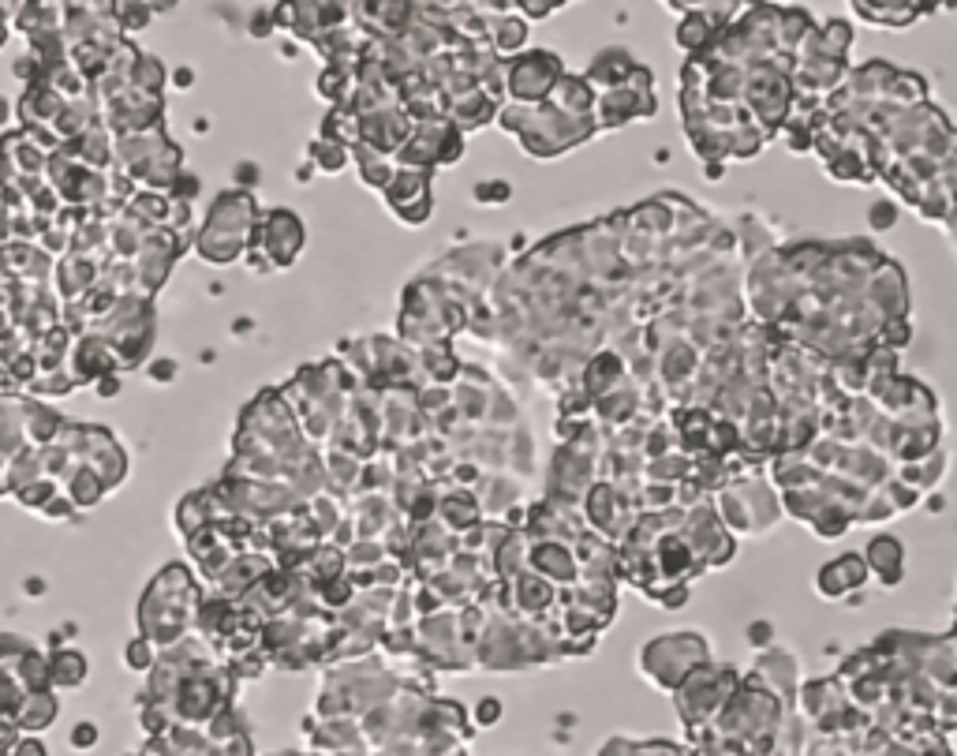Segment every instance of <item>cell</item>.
Returning <instances> with one entry per match:
<instances>
[{
  "mask_svg": "<svg viewBox=\"0 0 957 756\" xmlns=\"http://www.w3.org/2000/svg\"><path fill=\"white\" fill-rule=\"evenodd\" d=\"M83 678H87V659H83L79 652H67L64 648V652L53 655V667H49V682L72 689V685H79Z\"/></svg>",
  "mask_w": 957,
  "mask_h": 756,
  "instance_id": "obj_1",
  "label": "cell"
},
{
  "mask_svg": "<svg viewBox=\"0 0 957 756\" xmlns=\"http://www.w3.org/2000/svg\"><path fill=\"white\" fill-rule=\"evenodd\" d=\"M116 15H121V27H128V30H142L147 27L150 20H154V12H150V4H121V8H113Z\"/></svg>",
  "mask_w": 957,
  "mask_h": 756,
  "instance_id": "obj_2",
  "label": "cell"
},
{
  "mask_svg": "<svg viewBox=\"0 0 957 756\" xmlns=\"http://www.w3.org/2000/svg\"><path fill=\"white\" fill-rule=\"evenodd\" d=\"M128 663L135 670H150V667H154V644L142 641V637H139V641H131L128 644Z\"/></svg>",
  "mask_w": 957,
  "mask_h": 756,
  "instance_id": "obj_3",
  "label": "cell"
},
{
  "mask_svg": "<svg viewBox=\"0 0 957 756\" xmlns=\"http://www.w3.org/2000/svg\"><path fill=\"white\" fill-rule=\"evenodd\" d=\"M72 745L79 753L95 749V745H98V727H95V722H79V727L72 730Z\"/></svg>",
  "mask_w": 957,
  "mask_h": 756,
  "instance_id": "obj_4",
  "label": "cell"
},
{
  "mask_svg": "<svg viewBox=\"0 0 957 756\" xmlns=\"http://www.w3.org/2000/svg\"><path fill=\"white\" fill-rule=\"evenodd\" d=\"M176 371H180L176 360H154V364H150V378H154V382H173Z\"/></svg>",
  "mask_w": 957,
  "mask_h": 756,
  "instance_id": "obj_5",
  "label": "cell"
},
{
  "mask_svg": "<svg viewBox=\"0 0 957 756\" xmlns=\"http://www.w3.org/2000/svg\"><path fill=\"white\" fill-rule=\"evenodd\" d=\"M269 30H274V20H269L266 12H255V15H251V23H248V35H251V38H269Z\"/></svg>",
  "mask_w": 957,
  "mask_h": 756,
  "instance_id": "obj_6",
  "label": "cell"
},
{
  "mask_svg": "<svg viewBox=\"0 0 957 756\" xmlns=\"http://www.w3.org/2000/svg\"><path fill=\"white\" fill-rule=\"evenodd\" d=\"M236 184H243V188H255V184H259V165L255 162L236 165Z\"/></svg>",
  "mask_w": 957,
  "mask_h": 756,
  "instance_id": "obj_7",
  "label": "cell"
},
{
  "mask_svg": "<svg viewBox=\"0 0 957 756\" xmlns=\"http://www.w3.org/2000/svg\"><path fill=\"white\" fill-rule=\"evenodd\" d=\"M98 393H101V398H116V393H121V378H116V375H105V378H101V382H98Z\"/></svg>",
  "mask_w": 957,
  "mask_h": 756,
  "instance_id": "obj_8",
  "label": "cell"
},
{
  "mask_svg": "<svg viewBox=\"0 0 957 756\" xmlns=\"http://www.w3.org/2000/svg\"><path fill=\"white\" fill-rule=\"evenodd\" d=\"M173 87L191 90V87H194V72H191V68H176V72H173Z\"/></svg>",
  "mask_w": 957,
  "mask_h": 756,
  "instance_id": "obj_9",
  "label": "cell"
},
{
  "mask_svg": "<svg viewBox=\"0 0 957 756\" xmlns=\"http://www.w3.org/2000/svg\"><path fill=\"white\" fill-rule=\"evenodd\" d=\"M27 592H30V595H41V592H46V588H41V581H27Z\"/></svg>",
  "mask_w": 957,
  "mask_h": 756,
  "instance_id": "obj_10",
  "label": "cell"
},
{
  "mask_svg": "<svg viewBox=\"0 0 957 756\" xmlns=\"http://www.w3.org/2000/svg\"><path fill=\"white\" fill-rule=\"evenodd\" d=\"M4 121H8V102L0 98V124H4Z\"/></svg>",
  "mask_w": 957,
  "mask_h": 756,
  "instance_id": "obj_11",
  "label": "cell"
}]
</instances>
